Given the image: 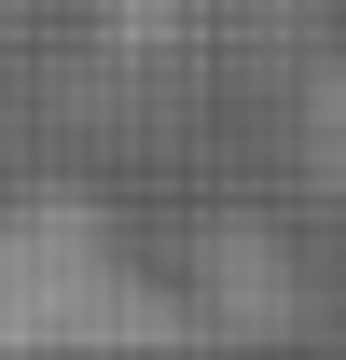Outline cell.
Returning <instances> with one entry per match:
<instances>
[{
  "label": "cell",
  "mask_w": 346,
  "mask_h": 360,
  "mask_svg": "<svg viewBox=\"0 0 346 360\" xmlns=\"http://www.w3.org/2000/svg\"><path fill=\"white\" fill-rule=\"evenodd\" d=\"M84 347H208V333H194V291H167L111 236V208L14 194L0 208V360H84Z\"/></svg>",
  "instance_id": "cell-1"
},
{
  "label": "cell",
  "mask_w": 346,
  "mask_h": 360,
  "mask_svg": "<svg viewBox=\"0 0 346 360\" xmlns=\"http://www.w3.org/2000/svg\"><path fill=\"white\" fill-rule=\"evenodd\" d=\"M277 319H305V291L277 277L263 222H208V277H194V333H277Z\"/></svg>",
  "instance_id": "cell-2"
},
{
  "label": "cell",
  "mask_w": 346,
  "mask_h": 360,
  "mask_svg": "<svg viewBox=\"0 0 346 360\" xmlns=\"http://www.w3.org/2000/svg\"><path fill=\"white\" fill-rule=\"evenodd\" d=\"M319 167L346 180V70H333V84H319Z\"/></svg>",
  "instance_id": "cell-3"
}]
</instances>
